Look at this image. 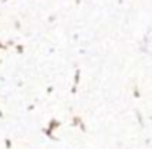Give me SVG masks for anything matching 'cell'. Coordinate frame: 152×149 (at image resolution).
<instances>
[{
	"mask_svg": "<svg viewBox=\"0 0 152 149\" xmlns=\"http://www.w3.org/2000/svg\"><path fill=\"white\" fill-rule=\"evenodd\" d=\"M142 49L144 53L152 54V30H149L144 36V41H142Z\"/></svg>",
	"mask_w": 152,
	"mask_h": 149,
	"instance_id": "6da1fadb",
	"label": "cell"
}]
</instances>
